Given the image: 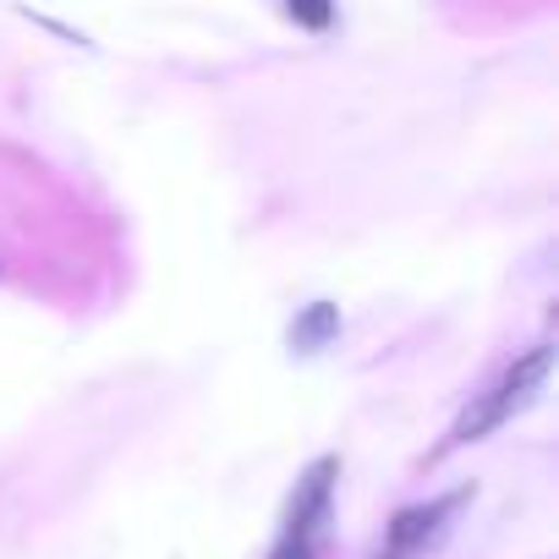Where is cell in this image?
<instances>
[{"mask_svg": "<svg viewBox=\"0 0 559 559\" xmlns=\"http://www.w3.org/2000/svg\"><path fill=\"white\" fill-rule=\"evenodd\" d=\"M543 379H548V346H532L521 362H510V368L499 373L493 390L472 395V406H466V412L455 417V428H450V444H477V439H488L493 428H504V423L543 390Z\"/></svg>", "mask_w": 559, "mask_h": 559, "instance_id": "6da1fadb", "label": "cell"}, {"mask_svg": "<svg viewBox=\"0 0 559 559\" xmlns=\"http://www.w3.org/2000/svg\"><path fill=\"white\" fill-rule=\"evenodd\" d=\"M330 510H335V461H319V466L297 483L292 510H286V526H280V543H274L269 559H319Z\"/></svg>", "mask_w": 559, "mask_h": 559, "instance_id": "7a4b0ae2", "label": "cell"}, {"mask_svg": "<svg viewBox=\"0 0 559 559\" xmlns=\"http://www.w3.org/2000/svg\"><path fill=\"white\" fill-rule=\"evenodd\" d=\"M455 504H461V493L455 499H439V504H412V510H401L395 521H390V559H412V554H423V548H433L439 543V532H444V521L455 515Z\"/></svg>", "mask_w": 559, "mask_h": 559, "instance_id": "3957f363", "label": "cell"}, {"mask_svg": "<svg viewBox=\"0 0 559 559\" xmlns=\"http://www.w3.org/2000/svg\"><path fill=\"white\" fill-rule=\"evenodd\" d=\"M286 17L308 34H324L335 28V0H286Z\"/></svg>", "mask_w": 559, "mask_h": 559, "instance_id": "277c9868", "label": "cell"}, {"mask_svg": "<svg viewBox=\"0 0 559 559\" xmlns=\"http://www.w3.org/2000/svg\"><path fill=\"white\" fill-rule=\"evenodd\" d=\"M335 330H341V319H335V308H324V302H319V308L308 313V324H297V330H292V341H297L302 352H313V346H319V341H330Z\"/></svg>", "mask_w": 559, "mask_h": 559, "instance_id": "5b68a950", "label": "cell"}]
</instances>
